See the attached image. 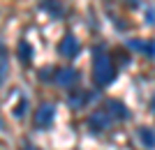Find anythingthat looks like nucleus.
<instances>
[{
  "instance_id": "1",
  "label": "nucleus",
  "mask_w": 155,
  "mask_h": 150,
  "mask_svg": "<svg viewBox=\"0 0 155 150\" xmlns=\"http://www.w3.org/2000/svg\"><path fill=\"white\" fill-rule=\"evenodd\" d=\"M114 65H111L109 56H97L93 62V76H95L97 85H109L114 81Z\"/></svg>"
},
{
  "instance_id": "8",
  "label": "nucleus",
  "mask_w": 155,
  "mask_h": 150,
  "mask_svg": "<svg viewBox=\"0 0 155 150\" xmlns=\"http://www.w3.org/2000/svg\"><path fill=\"white\" fill-rule=\"evenodd\" d=\"M19 56H21V60H23V62H28V60H30L32 51H30V46H28L26 42H21V44H19Z\"/></svg>"
},
{
  "instance_id": "10",
  "label": "nucleus",
  "mask_w": 155,
  "mask_h": 150,
  "mask_svg": "<svg viewBox=\"0 0 155 150\" xmlns=\"http://www.w3.org/2000/svg\"><path fill=\"white\" fill-rule=\"evenodd\" d=\"M84 95H74V97H70V104L72 106H81V104H84Z\"/></svg>"
},
{
  "instance_id": "9",
  "label": "nucleus",
  "mask_w": 155,
  "mask_h": 150,
  "mask_svg": "<svg viewBox=\"0 0 155 150\" xmlns=\"http://www.w3.org/2000/svg\"><path fill=\"white\" fill-rule=\"evenodd\" d=\"M5 76H7V58L2 56V53H0V85H2Z\"/></svg>"
},
{
  "instance_id": "6",
  "label": "nucleus",
  "mask_w": 155,
  "mask_h": 150,
  "mask_svg": "<svg viewBox=\"0 0 155 150\" xmlns=\"http://www.w3.org/2000/svg\"><path fill=\"white\" fill-rule=\"evenodd\" d=\"M107 106H109V111H114V116H116L118 120H125V118L130 116L127 106H125V104H120V102H116V99H111V102H109Z\"/></svg>"
},
{
  "instance_id": "5",
  "label": "nucleus",
  "mask_w": 155,
  "mask_h": 150,
  "mask_svg": "<svg viewBox=\"0 0 155 150\" xmlns=\"http://www.w3.org/2000/svg\"><path fill=\"white\" fill-rule=\"evenodd\" d=\"M77 81V72L70 69V67H65V69H58V76H56V83L58 85H70Z\"/></svg>"
},
{
  "instance_id": "11",
  "label": "nucleus",
  "mask_w": 155,
  "mask_h": 150,
  "mask_svg": "<svg viewBox=\"0 0 155 150\" xmlns=\"http://www.w3.org/2000/svg\"><path fill=\"white\" fill-rule=\"evenodd\" d=\"M23 111H26V102H21V104H19V109H16L14 113H16V116H23Z\"/></svg>"
},
{
  "instance_id": "4",
  "label": "nucleus",
  "mask_w": 155,
  "mask_h": 150,
  "mask_svg": "<svg viewBox=\"0 0 155 150\" xmlns=\"http://www.w3.org/2000/svg\"><path fill=\"white\" fill-rule=\"evenodd\" d=\"M109 127V113H104V111H95L91 113V129L95 132H102Z\"/></svg>"
},
{
  "instance_id": "2",
  "label": "nucleus",
  "mask_w": 155,
  "mask_h": 150,
  "mask_svg": "<svg viewBox=\"0 0 155 150\" xmlns=\"http://www.w3.org/2000/svg\"><path fill=\"white\" fill-rule=\"evenodd\" d=\"M53 106L51 104H42L37 109V113H35V125L37 127H49V125L53 123Z\"/></svg>"
},
{
  "instance_id": "12",
  "label": "nucleus",
  "mask_w": 155,
  "mask_h": 150,
  "mask_svg": "<svg viewBox=\"0 0 155 150\" xmlns=\"http://www.w3.org/2000/svg\"><path fill=\"white\" fill-rule=\"evenodd\" d=\"M150 109H153V113H155V97H153V102H150Z\"/></svg>"
},
{
  "instance_id": "13",
  "label": "nucleus",
  "mask_w": 155,
  "mask_h": 150,
  "mask_svg": "<svg viewBox=\"0 0 155 150\" xmlns=\"http://www.w3.org/2000/svg\"><path fill=\"white\" fill-rule=\"evenodd\" d=\"M26 150H37V148H32V145H28V148H26Z\"/></svg>"
},
{
  "instance_id": "7",
  "label": "nucleus",
  "mask_w": 155,
  "mask_h": 150,
  "mask_svg": "<svg viewBox=\"0 0 155 150\" xmlns=\"http://www.w3.org/2000/svg\"><path fill=\"white\" fill-rule=\"evenodd\" d=\"M139 136H141V143L143 145H148V148H155V134H153V129H139Z\"/></svg>"
},
{
  "instance_id": "3",
  "label": "nucleus",
  "mask_w": 155,
  "mask_h": 150,
  "mask_svg": "<svg viewBox=\"0 0 155 150\" xmlns=\"http://www.w3.org/2000/svg\"><path fill=\"white\" fill-rule=\"evenodd\" d=\"M79 49H81V46H79V39L74 37V35H67V37L60 42V53H63L65 58H74L79 53Z\"/></svg>"
}]
</instances>
